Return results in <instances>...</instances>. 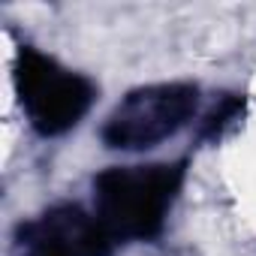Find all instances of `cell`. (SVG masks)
I'll return each instance as SVG.
<instances>
[{
    "instance_id": "cell-1",
    "label": "cell",
    "mask_w": 256,
    "mask_h": 256,
    "mask_svg": "<svg viewBox=\"0 0 256 256\" xmlns=\"http://www.w3.org/2000/svg\"><path fill=\"white\" fill-rule=\"evenodd\" d=\"M184 163L112 166L94 178V214L118 244L151 241L163 232L184 187Z\"/></svg>"
},
{
    "instance_id": "cell-3",
    "label": "cell",
    "mask_w": 256,
    "mask_h": 256,
    "mask_svg": "<svg viewBox=\"0 0 256 256\" xmlns=\"http://www.w3.org/2000/svg\"><path fill=\"white\" fill-rule=\"evenodd\" d=\"M199 112V88L160 82L133 88L102 120L100 139L114 151H148L181 133Z\"/></svg>"
},
{
    "instance_id": "cell-5",
    "label": "cell",
    "mask_w": 256,
    "mask_h": 256,
    "mask_svg": "<svg viewBox=\"0 0 256 256\" xmlns=\"http://www.w3.org/2000/svg\"><path fill=\"white\" fill-rule=\"evenodd\" d=\"M241 112H244V100L235 96V94H226V96H223L220 102H214V108L205 114L199 136L208 139V142H217V139L229 130V126L241 118Z\"/></svg>"
},
{
    "instance_id": "cell-4",
    "label": "cell",
    "mask_w": 256,
    "mask_h": 256,
    "mask_svg": "<svg viewBox=\"0 0 256 256\" xmlns=\"http://www.w3.org/2000/svg\"><path fill=\"white\" fill-rule=\"evenodd\" d=\"M22 256H112L114 238L94 211L60 202L24 220L16 232Z\"/></svg>"
},
{
    "instance_id": "cell-2",
    "label": "cell",
    "mask_w": 256,
    "mask_h": 256,
    "mask_svg": "<svg viewBox=\"0 0 256 256\" xmlns=\"http://www.w3.org/2000/svg\"><path fill=\"white\" fill-rule=\"evenodd\" d=\"M12 76L24 118L40 136H64L76 130L96 100V84L88 76L66 70L34 46L18 48Z\"/></svg>"
}]
</instances>
